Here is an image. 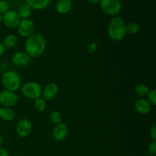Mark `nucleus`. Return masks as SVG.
I'll list each match as a JSON object with an SVG mask.
<instances>
[{"label": "nucleus", "mask_w": 156, "mask_h": 156, "mask_svg": "<svg viewBox=\"0 0 156 156\" xmlns=\"http://www.w3.org/2000/svg\"><path fill=\"white\" fill-rule=\"evenodd\" d=\"M140 30V26L136 22H129L127 24H126V34H136Z\"/></svg>", "instance_id": "obj_20"}, {"label": "nucleus", "mask_w": 156, "mask_h": 156, "mask_svg": "<svg viewBox=\"0 0 156 156\" xmlns=\"http://www.w3.org/2000/svg\"><path fill=\"white\" fill-rule=\"evenodd\" d=\"M3 142H4V139H3V136H2L0 134V147H1V146L2 145Z\"/></svg>", "instance_id": "obj_31"}, {"label": "nucleus", "mask_w": 156, "mask_h": 156, "mask_svg": "<svg viewBox=\"0 0 156 156\" xmlns=\"http://www.w3.org/2000/svg\"><path fill=\"white\" fill-rule=\"evenodd\" d=\"M2 44L5 49L14 48L18 44V38L14 34H9L3 39Z\"/></svg>", "instance_id": "obj_17"}, {"label": "nucleus", "mask_w": 156, "mask_h": 156, "mask_svg": "<svg viewBox=\"0 0 156 156\" xmlns=\"http://www.w3.org/2000/svg\"><path fill=\"white\" fill-rule=\"evenodd\" d=\"M12 61L16 66L25 67L31 62V57L26 52L18 51L14 53Z\"/></svg>", "instance_id": "obj_11"}, {"label": "nucleus", "mask_w": 156, "mask_h": 156, "mask_svg": "<svg viewBox=\"0 0 156 156\" xmlns=\"http://www.w3.org/2000/svg\"><path fill=\"white\" fill-rule=\"evenodd\" d=\"M31 8L25 3V4L21 5L18 8V10L17 12H18L21 19H27V18L30 17V14H31Z\"/></svg>", "instance_id": "obj_18"}, {"label": "nucleus", "mask_w": 156, "mask_h": 156, "mask_svg": "<svg viewBox=\"0 0 156 156\" xmlns=\"http://www.w3.org/2000/svg\"><path fill=\"white\" fill-rule=\"evenodd\" d=\"M147 99L146 100L150 103L152 106H155L156 105V90L152 89L150 90L149 94H147Z\"/></svg>", "instance_id": "obj_23"}, {"label": "nucleus", "mask_w": 156, "mask_h": 156, "mask_svg": "<svg viewBox=\"0 0 156 156\" xmlns=\"http://www.w3.org/2000/svg\"><path fill=\"white\" fill-rule=\"evenodd\" d=\"M47 41L44 35L34 34L27 38L24 44L25 52L31 58H37L44 53Z\"/></svg>", "instance_id": "obj_1"}, {"label": "nucleus", "mask_w": 156, "mask_h": 156, "mask_svg": "<svg viewBox=\"0 0 156 156\" xmlns=\"http://www.w3.org/2000/svg\"><path fill=\"white\" fill-rule=\"evenodd\" d=\"M51 1L52 0H25V2L31 8V9L42 10L48 7Z\"/></svg>", "instance_id": "obj_15"}, {"label": "nucleus", "mask_w": 156, "mask_h": 156, "mask_svg": "<svg viewBox=\"0 0 156 156\" xmlns=\"http://www.w3.org/2000/svg\"><path fill=\"white\" fill-rule=\"evenodd\" d=\"M0 156H9V153L5 149L0 147Z\"/></svg>", "instance_id": "obj_28"}, {"label": "nucleus", "mask_w": 156, "mask_h": 156, "mask_svg": "<svg viewBox=\"0 0 156 156\" xmlns=\"http://www.w3.org/2000/svg\"><path fill=\"white\" fill-rule=\"evenodd\" d=\"M100 8L106 15L114 16L120 12L122 5L120 0H101Z\"/></svg>", "instance_id": "obj_5"}, {"label": "nucleus", "mask_w": 156, "mask_h": 156, "mask_svg": "<svg viewBox=\"0 0 156 156\" xmlns=\"http://www.w3.org/2000/svg\"><path fill=\"white\" fill-rule=\"evenodd\" d=\"M32 131V123L30 120L22 118L18 120L16 125V133L18 136L21 138L27 137Z\"/></svg>", "instance_id": "obj_9"}, {"label": "nucleus", "mask_w": 156, "mask_h": 156, "mask_svg": "<svg viewBox=\"0 0 156 156\" xmlns=\"http://www.w3.org/2000/svg\"><path fill=\"white\" fill-rule=\"evenodd\" d=\"M149 133H150V136L151 137H152V140H153V141H156V124L155 123L152 124V126H151Z\"/></svg>", "instance_id": "obj_27"}, {"label": "nucleus", "mask_w": 156, "mask_h": 156, "mask_svg": "<svg viewBox=\"0 0 156 156\" xmlns=\"http://www.w3.org/2000/svg\"><path fill=\"white\" fill-rule=\"evenodd\" d=\"M34 108L39 112H43L45 111L46 108H47V102L41 97L39 98L34 100Z\"/></svg>", "instance_id": "obj_21"}, {"label": "nucleus", "mask_w": 156, "mask_h": 156, "mask_svg": "<svg viewBox=\"0 0 156 156\" xmlns=\"http://www.w3.org/2000/svg\"><path fill=\"white\" fill-rule=\"evenodd\" d=\"M73 2L71 0H58L56 4V12L61 15H66L71 11Z\"/></svg>", "instance_id": "obj_14"}, {"label": "nucleus", "mask_w": 156, "mask_h": 156, "mask_svg": "<svg viewBox=\"0 0 156 156\" xmlns=\"http://www.w3.org/2000/svg\"><path fill=\"white\" fill-rule=\"evenodd\" d=\"M15 116V111L12 108H8V107L0 108V120H2L6 122H10L14 120Z\"/></svg>", "instance_id": "obj_16"}, {"label": "nucleus", "mask_w": 156, "mask_h": 156, "mask_svg": "<svg viewBox=\"0 0 156 156\" xmlns=\"http://www.w3.org/2000/svg\"><path fill=\"white\" fill-rule=\"evenodd\" d=\"M135 110L140 114H149L152 109V105L145 98H140L135 102Z\"/></svg>", "instance_id": "obj_13"}, {"label": "nucleus", "mask_w": 156, "mask_h": 156, "mask_svg": "<svg viewBox=\"0 0 156 156\" xmlns=\"http://www.w3.org/2000/svg\"><path fill=\"white\" fill-rule=\"evenodd\" d=\"M18 100L19 97L14 91L5 89L0 92V104L2 107L12 108L16 105Z\"/></svg>", "instance_id": "obj_7"}, {"label": "nucleus", "mask_w": 156, "mask_h": 156, "mask_svg": "<svg viewBox=\"0 0 156 156\" xmlns=\"http://www.w3.org/2000/svg\"><path fill=\"white\" fill-rule=\"evenodd\" d=\"M59 93V87L56 83H49L42 89L41 97L45 101H50L54 98Z\"/></svg>", "instance_id": "obj_12"}, {"label": "nucleus", "mask_w": 156, "mask_h": 156, "mask_svg": "<svg viewBox=\"0 0 156 156\" xmlns=\"http://www.w3.org/2000/svg\"><path fill=\"white\" fill-rule=\"evenodd\" d=\"M34 23L32 20L27 18V19H21L19 24L18 26V34L21 37L24 38H27L32 35L34 32Z\"/></svg>", "instance_id": "obj_8"}, {"label": "nucleus", "mask_w": 156, "mask_h": 156, "mask_svg": "<svg viewBox=\"0 0 156 156\" xmlns=\"http://www.w3.org/2000/svg\"><path fill=\"white\" fill-rule=\"evenodd\" d=\"M69 133V128L66 123H60L56 124L52 131V136L53 140L57 142L63 141Z\"/></svg>", "instance_id": "obj_10"}, {"label": "nucleus", "mask_w": 156, "mask_h": 156, "mask_svg": "<svg viewBox=\"0 0 156 156\" xmlns=\"http://www.w3.org/2000/svg\"><path fill=\"white\" fill-rule=\"evenodd\" d=\"M21 93L26 98L36 100L41 97L42 88L41 85L36 82H27L21 87Z\"/></svg>", "instance_id": "obj_4"}, {"label": "nucleus", "mask_w": 156, "mask_h": 156, "mask_svg": "<svg viewBox=\"0 0 156 156\" xmlns=\"http://www.w3.org/2000/svg\"><path fill=\"white\" fill-rule=\"evenodd\" d=\"M149 91H150V89H149V88L146 85V84L140 83L138 84V85L135 87L136 94L138 96H140V97H141L142 98H143L144 97H146L147 94H149Z\"/></svg>", "instance_id": "obj_19"}, {"label": "nucleus", "mask_w": 156, "mask_h": 156, "mask_svg": "<svg viewBox=\"0 0 156 156\" xmlns=\"http://www.w3.org/2000/svg\"><path fill=\"white\" fill-rule=\"evenodd\" d=\"M5 51V48L2 42H1V41H0V56H2L3 54H4Z\"/></svg>", "instance_id": "obj_29"}, {"label": "nucleus", "mask_w": 156, "mask_h": 156, "mask_svg": "<svg viewBox=\"0 0 156 156\" xmlns=\"http://www.w3.org/2000/svg\"><path fill=\"white\" fill-rule=\"evenodd\" d=\"M50 120L51 123H54V124H59V123H62V117L60 113L57 111H53L50 113Z\"/></svg>", "instance_id": "obj_22"}, {"label": "nucleus", "mask_w": 156, "mask_h": 156, "mask_svg": "<svg viewBox=\"0 0 156 156\" xmlns=\"http://www.w3.org/2000/svg\"><path fill=\"white\" fill-rule=\"evenodd\" d=\"M98 48V44H96L95 42H92L87 46L86 50L88 53H91V54H92V53H95V52L97 51Z\"/></svg>", "instance_id": "obj_25"}, {"label": "nucleus", "mask_w": 156, "mask_h": 156, "mask_svg": "<svg viewBox=\"0 0 156 156\" xmlns=\"http://www.w3.org/2000/svg\"><path fill=\"white\" fill-rule=\"evenodd\" d=\"M108 34L114 41H122L126 37V23L123 18L114 17L110 21L108 26Z\"/></svg>", "instance_id": "obj_2"}, {"label": "nucleus", "mask_w": 156, "mask_h": 156, "mask_svg": "<svg viewBox=\"0 0 156 156\" xmlns=\"http://www.w3.org/2000/svg\"><path fill=\"white\" fill-rule=\"evenodd\" d=\"M2 84L5 90L15 92L21 88V78L16 72L13 70H9L5 72L2 76Z\"/></svg>", "instance_id": "obj_3"}, {"label": "nucleus", "mask_w": 156, "mask_h": 156, "mask_svg": "<svg viewBox=\"0 0 156 156\" xmlns=\"http://www.w3.org/2000/svg\"><path fill=\"white\" fill-rule=\"evenodd\" d=\"M9 5L5 0H0V14L4 15L9 11Z\"/></svg>", "instance_id": "obj_24"}, {"label": "nucleus", "mask_w": 156, "mask_h": 156, "mask_svg": "<svg viewBox=\"0 0 156 156\" xmlns=\"http://www.w3.org/2000/svg\"><path fill=\"white\" fill-rule=\"evenodd\" d=\"M88 1L91 4L95 5V4H98V3H100L101 0H88Z\"/></svg>", "instance_id": "obj_30"}, {"label": "nucleus", "mask_w": 156, "mask_h": 156, "mask_svg": "<svg viewBox=\"0 0 156 156\" xmlns=\"http://www.w3.org/2000/svg\"><path fill=\"white\" fill-rule=\"evenodd\" d=\"M21 20V18L16 11L9 10L6 13L2 15V22L8 28L14 29L18 27Z\"/></svg>", "instance_id": "obj_6"}, {"label": "nucleus", "mask_w": 156, "mask_h": 156, "mask_svg": "<svg viewBox=\"0 0 156 156\" xmlns=\"http://www.w3.org/2000/svg\"><path fill=\"white\" fill-rule=\"evenodd\" d=\"M2 22V15L0 14V24H1Z\"/></svg>", "instance_id": "obj_32"}, {"label": "nucleus", "mask_w": 156, "mask_h": 156, "mask_svg": "<svg viewBox=\"0 0 156 156\" xmlns=\"http://www.w3.org/2000/svg\"><path fill=\"white\" fill-rule=\"evenodd\" d=\"M148 152L151 155H156V141H152L148 147Z\"/></svg>", "instance_id": "obj_26"}]
</instances>
